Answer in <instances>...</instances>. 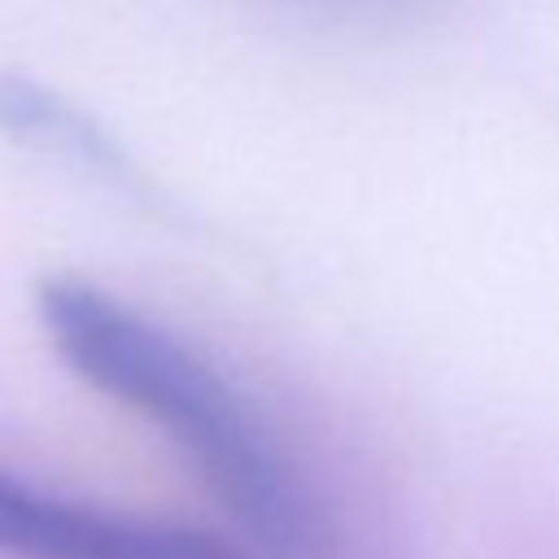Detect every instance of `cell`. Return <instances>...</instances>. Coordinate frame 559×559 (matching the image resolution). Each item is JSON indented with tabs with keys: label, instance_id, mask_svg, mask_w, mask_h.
<instances>
[{
	"label": "cell",
	"instance_id": "obj_2",
	"mask_svg": "<svg viewBox=\"0 0 559 559\" xmlns=\"http://www.w3.org/2000/svg\"><path fill=\"white\" fill-rule=\"evenodd\" d=\"M0 555L4 559H249L218 533L114 515L35 489L0 467Z\"/></svg>",
	"mask_w": 559,
	"mask_h": 559
},
{
	"label": "cell",
	"instance_id": "obj_1",
	"mask_svg": "<svg viewBox=\"0 0 559 559\" xmlns=\"http://www.w3.org/2000/svg\"><path fill=\"white\" fill-rule=\"evenodd\" d=\"M35 314L83 384L166 432L262 559H341L323 502L210 358L92 280L48 275Z\"/></svg>",
	"mask_w": 559,
	"mask_h": 559
},
{
	"label": "cell",
	"instance_id": "obj_3",
	"mask_svg": "<svg viewBox=\"0 0 559 559\" xmlns=\"http://www.w3.org/2000/svg\"><path fill=\"white\" fill-rule=\"evenodd\" d=\"M0 118L9 131L26 135V140H48V148L92 166V170H118L122 153L114 148L109 135H100L92 127V118H83L74 105H61L52 92H44L31 79H0Z\"/></svg>",
	"mask_w": 559,
	"mask_h": 559
}]
</instances>
